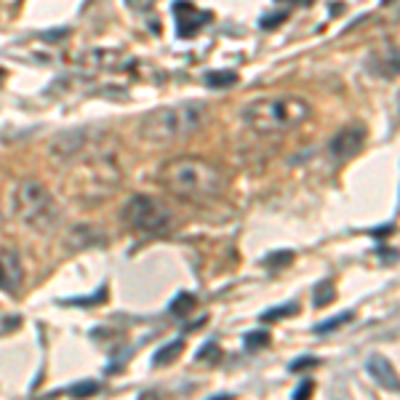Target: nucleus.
I'll return each mask as SVG.
<instances>
[{
    "label": "nucleus",
    "instance_id": "obj_1",
    "mask_svg": "<svg viewBox=\"0 0 400 400\" xmlns=\"http://www.w3.org/2000/svg\"><path fill=\"white\" fill-rule=\"evenodd\" d=\"M158 184L171 192L176 198L187 200H208L222 195L227 187L225 171L198 155H176L168 158L160 168H158Z\"/></svg>",
    "mask_w": 400,
    "mask_h": 400
},
{
    "label": "nucleus",
    "instance_id": "obj_2",
    "mask_svg": "<svg viewBox=\"0 0 400 400\" xmlns=\"http://www.w3.org/2000/svg\"><path fill=\"white\" fill-rule=\"evenodd\" d=\"M205 121H208L205 101H179V104H168V107L147 112L139 123V134L147 145L163 147V145L190 139L205 125Z\"/></svg>",
    "mask_w": 400,
    "mask_h": 400
},
{
    "label": "nucleus",
    "instance_id": "obj_3",
    "mask_svg": "<svg viewBox=\"0 0 400 400\" xmlns=\"http://www.w3.org/2000/svg\"><path fill=\"white\" fill-rule=\"evenodd\" d=\"M312 115L310 101L297 94H273L243 107L240 118L256 134H283L304 123Z\"/></svg>",
    "mask_w": 400,
    "mask_h": 400
},
{
    "label": "nucleus",
    "instance_id": "obj_4",
    "mask_svg": "<svg viewBox=\"0 0 400 400\" xmlns=\"http://www.w3.org/2000/svg\"><path fill=\"white\" fill-rule=\"evenodd\" d=\"M11 205L16 219L35 232H49L59 225V205L49 192V187L38 179H22L14 187Z\"/></svg>",
    "mask_w": 400,
    "mask_h": 400
},
{
    "label": "nucleus",
    "instance_id": "obj_5",
    "mask_svg": "<svg viewBox=\"0 0 400 400\" xmlns=\"http://www.w3.org/2000/svg\"><path fill=\"white\" fill-rule=\"evenodd\" d=\"M121 222L142 235H166L176 227L171 208L152 195H131L121 208Z\"/></svg>",
    "mask_w": 400,
    "mask_h": 400
},
{
    "label": "nucleus",
    "instance_id": "obj_6",
    "mask_svg": "<svg viewBox=\"0 0 400 400\" xmlns=\"http://www.w3.org/2000/svg\"><path fill=\"white\" fill-rule=\"evenodd\" d=\"M118 187H121V168L115 166V160L110 155L86 160L73 179V192L88 203H99Z\"/></svg>",
    "mask_w": 400,
    "mask_h": 400
},
{
    "label": "nucleus",
    "instance_id": "obj_7",
    "mask_svg": "<svg viewBox=\"0 0 400 400\" xmlns=\"http://www.w3.org/2000/svg\"><path fill=\"white\" fill-rule=\"evenodd\" d=\"M171 8H174V19H176V35L182 40L198 35L200 29L211 22V14L208 11H198L190 0H176Z\"/></svg>",
    "mask_w": 400,
    "mask_h": 400
},
{
    "label": "nucleus",
    "instance_id": "obj_8",
    "mask_svg": "<svg viewBox=\"0 0 400 400\" xmlns=\"http://www.w3.org/2000/svg\"><path fill=\"white\" fill-rule=\"evenodd\" d=\"M366 145V128L363 125H350L342 128L339 134H334V139L328 142V155L334 160H350Z\"/></svg>",
    "mask_w": 400,
    "mask_h": 400
},
{
    "label": "nucleus",
    "instance_id": "obj_9",
    "mask_svg": "<svg viewBox=\"0 0 400 400\" xmlns=\"http://www.w3.org/2000/svg\"><path fill=\"white\" fill-rule=\"evenodd\" d=\"M25 283V264L14 249H0V291L16 297Z\"/></svg>",
    "mask_w": 400,
    "mask_h": 400
},
{
    "label": "nucleus",
    "instance_id": "obj_10",
    "mask_svg": "<svg viewBox=\"0 0 400 400\" xmlns=\"http://www.w3.org/2000/svg\"><path fill=\"white\" fill-rule=\"evenodd\" d=\"M88 128H73V131H64L59 136H53V142L49 145V152L56 158V160H70V158H77L80 152L88 147L91 136Z\"/></svg>",
    "mask_w": 400,
    "mask_h": 400
},
{
    "label": "nucleus",
    "instance_id": "obj_11",
    "mask_svg": "<svg viewBox=\"0 0 400 400\" xmlns=\"http://www.w3.org/2000/svg\"><path fill=\"white\" fill-rule=\"evenodd\" d=\"M366 371L368 376L374 379L379 387H384V390H398V374H395V366L387 360V358H382V355H371L368 360H366Z\"/></svg>",
    "mask_w": 400,
    "mask_h": 400
},
{
    "label": "nucleus",
    "instance_id": "obj_12",
    "mask_svg": "<svg viewBox=\"0 0 400 400\" xmlns=\"http://www.w3.org/2000/svg\"><path fill=\"white\" fill-rule=\"evenodd\" d=\"M64 243H67V249L70 251L88 249V246H104V235H101L97 227L77 225L64 235Z\"/></svg>",
    "mask_w": 400,
    "mask_h": 400
},
{
    "label": "nucleus",
    "instance_id": "obj_13",
    "mask_svg": "<svg viewBox=\"0 0 400 400\" xmlns=\"http://www.w3.org/2000/svg\"><path fill=\"white\" fill-rule=\"evenodd\" d=\"M374 59H382V62H368L371 73H376L379 77H395L398 75V51L395 46H387V49H379L371 53Z\"/></svg>",
    "mask_w": 400,
    "mask_h": 400
},
{
    "label": "nucleus",
    "instance_id": "obj_14",
    "mask_svg": "<svg viewBox=\"0 0 400 400\" xmlns=\"http://www.w3.org/2000/svg\"><path fill=\"white\" fill-rule=\"evenodd\" d=\"M182 350H184V342H182V339L168 342L166 347H160V350L155 352V358H152V366H168V363H174L176 358L182 355Z\"/></svg>",
    "mask_w": 400,
    "mask_h": 400
},
{
    "label": "nucleus",
    "instance_id": "obj_15",
    "mask_svg": "<svg viewBox=\"0 0 400 400\" xmlns=\"http://www.w3.org/2000/svg\"><path fill=\"white\" fill-rule=\"evenodd\" d=\"M195 307H198V299H195L190 291H182V294H176L174 301H171V312H174L176 318H184V315H190Z\"/></svg>",
    "mask_w": 400,
    "mask_h": 400
},
{
    "label": "nucleus",
    "instance_id": "obj_16",
    "mask_svg": "<svg viewBox=\"0 0 400 400\" xmlns=\"http://www.w3.org/2000/svg\"><path fill=\"white\" fill-rule=\"evenodd\" d=\"M238 83V75L232 70H216V73H205V86L208 88H229Z\"/></svg>",
    "mask_w": 400,
    "mask_h": 400
},
{
    "label": "nucleus",
    "instance_id": "obj_17",
    "mask_svg": "<svg viewBox=\"0 0 400 400\" xmlns=\"http://www.w3.org/2000/svg\"><path fill=\"white\" fill-rule=\"evenodd\" d=\"M297 312H299V304L291 301V304H283V307H275V310L262 312V323H273V321H283V318H294Z\"/></svg>",
    "mask_w": 400,
    "mask_h": 400
},
{
    "label": "nucleus",
    "instance_id": "obj_18",
    "mask_svg": "<svg viewBox=\"0 0 400 400\" xmlns=\"http://www.w3.org/2000/svg\"><path fill=\"white\" fill-rule=\"evenodd\" d=\"M352 318H355L352 312H339V315H334V318H328V321H323V323L315 325V334H331V331H336L339 325L350 323Z\"/></svg>",
    "mask_w": 400,
    "mask_h": 400
},
{
    "label": "nucleus",
    "instance_id": "obj_19",
    "mask_svg": "<svg viewBox=\"0 0 400 400\" xmlns=\"http://www.w3.org/2000/svg\"><path fill=\"white\" fill-rule=\"evenodd\" d=\"M99 392V382H91V379H86V382H77L70 387V395L75 400H83V398H91V395H97Z\"/></svg>",
    "mask_w": 400,
    "mask_h": 400
},
{
    "label": "nucleus",
    "instance_id": "obj_20",
    "mask_svg": "<svg viewBox=\"0 0 400 400\" xmlns=\"http://www.w3.org/2000/svg\"><path fill=\"white\" fill-rule=\"evenodd\" d=\"M243 345H246V350L249 352H256V350H262L264 345H270V334L267 331H251V334H246L243 336Z\"/></svg>",
    "mask_w": 400,
    "mask_h": 400
},
{
    "label": "nucleus",
    "instance_id": "obj_21",
    "mask_svg": "<svg viewBox=\"0 0 400 400\" xmlns=\"http://www.w3.org/2000/svg\"><path fill=\"white\" fill-rule=\"evenodd\" d=\"M334 299H336V288H334L331 283H321V286L315 288L312 304H315V307H328V304H331Z\"/></svg>",
    "mask_w": 400,
    "mask_h": 400
},
{
    "label": "nucleus",
    "instance_id": "obj_22",
    "mask_svg": "<svg viewBox=\"0 0 400 400\" xmlns=\"http://www.w3.org/2000/svg\"><path fill=\"white\" fill-rule=\"evenodd\" d=\"M294 262V251H275V253H270L267 259H264V264L270 267V270H280V267H288Z\"/></svg>",
    "mask_w": 400,
    "mask_h": 400
},
{
    "label": "nucleus",
    "instance_id": "obj_23",
    "mask_svg": "<svg viewBox=\"0 0 400 400\" xmlns=\"http://www.w3.org/2000/svg\"><path fill=\"white\" fill-rule=\"evenodd\" d=\"M219 358H222V350H219V345H216V342L203 345V350L195 355V360H198V363H205V360H219Z\"/></svg>",
    "mask_w": 400,
    "mask_h": 400
},
{
    "label": "nucleus",
    "instance_id": "obj_24",
    "mask_svg": "<svg viewBox=\"0 0 400 400\" xmlns=\"http://www.w3.org/2000/svg\"><path fill=\"white\" fill-rule=\"evenodd\" d=\"M312 390H315V382L312 379H304L299 387H297V392H294V400H310L312 398Z\"/></svg>",
    "mask_w": 400,
    "mask_h": 400
},
{
    "label": "nucleus",
    "instance_id": "obj_25",
    "mask_svg": "<svg viewBox=\"0 0 400 400\" xmlns=\"http://www.w3.org/2000/svg\"><path fill=\"white\" fill-rule=\"evenodd\" d=\"M318 363H321L318 358H297V360L288 366V371H291V374H299L301 368H312V366H318Z\"/></svg>",
    "mask_w": 400,
    "mask_h": 400
},
{
    "label": "nucleus",
    "instance_id": "obj_26",
    "mask_svg": "<svg viewBox=\"0 0 400 400\" xmlns=\"http://www.w3.org/2000/svg\"><path fill=\"white\" fill-rule=\"evenodd\" d=\"M104 299H107V288L101 286L99 294H97V297H83V299H70L67 304H97V301H104Z\"/></svg>",
    "mask_w": 400,
    "mask_h": 400
},
{
    "label": "nucleus",
    "instance_id": "obj_27",
    "mask_svg": "<svg viewBox=\"0 0 400 400\" xmlns=\"http://www.w3.org/2000/svg\"><path fill=\"white\" fill-rule=\"evenodd\" d=\"M286 16H288V14H286V11H280V14H275V16H264V19L259 22V25H262V29H273L275 25L286 22Z\"/></svg>",
    "mask_w": 400,
    "mask_h": 400
},
{
    "label": "nucleus",
    "instance_id": "obj_28",
    "mask_svg": "<svg viewBox=\"0 0 400 400\" xmlns=\"http://www.w3.org/2000/svg\"><path fill=\"white\" fill-rule=\"evenodd\" d=\"M155 0H128V5H134L136 11H150Z\"/></svg>",
    "mask_w": 400,
    "mask_h": 400
},
{
    "label": "nucleus",
    "instance_id": "obj_29",
    "mask_svg": "<svg viewBox=\"0 0 400 400\" xmlns=\"http://www.w3.org/2000/svg\"><path fill=\"white\" fill-rule=\"evenodd\" d=\"M136 400H160V398H158L155 392H142V395H139Z\"/></svg>",
    "mask_w": 400,
    "mask_h": 400
},
{
    "label": "nucleus",
    "instance_id": "obj_30",
    "mask_svg": "<svg viewBox=\"0 0 400 400\" xmlns=\"http://www.w3.org/2000/svg\"><path fill=\"white\" fill-rule=\"evenodd\" d=\"M208 400H232V395H214V398H208Z\"/></svg>",
    "mask_w": 400,
    "mask_h": 400
},
{
    "label": "nucleus",
    "instance_id": "obj_31",
    "mask_svg": "<svg viewBox=\"0 0 400 400\" xmlns=\"http://www.w3.org/2000/svg\"><path fill=\"white\" fill-rule=\"evenodd\" d=\"M0 77H3V70H0Z\"/></svg>",
    "mask_w": 400,
    "mask_h": 400
}]
</instances>
